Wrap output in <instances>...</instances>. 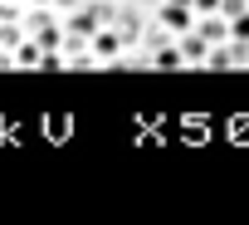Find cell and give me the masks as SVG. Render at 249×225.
<instances>
[{
	"label": "cell",
	"mask_w": 249,
	"mask_h": 225,
	"mask_svg": "<svg viewBox=\"0 0 249 225\" xmlns=\"http://www.w3.org/2000/svg\"><path fill=\"white\" fill-rule=\"evenodd\" d=\"M88 49H93V59H98V69H107V64L117 69V64H122V54H127L132 44L122 39V35H117L112 25H103V30H98V35L88 39Z\"/></svg>",
	"instance_id": "6da1fadb"
},
{
	"label": "cell",
	"mask_w": 249,
	"mask_h": 225,
	"mask_svg": "<svg viewBox=\"0 0 249 225\" xmlns=\"http://www.w3.org/2000/svg\"><path fill=\"white\" fill-rule=\"evenodd\" d=\"M152 20H157V25H166L171 35L196 30V10H191V0H161V5L152 10Z\"/></svg>",
	"instance_id": "7a4b0ae2"
},
{
	"label": "cell",
	"mask_w": 249,
	"mask_h": 225,
	"mask_svg": "<svg viewBox=\"0 0 249 225\" xmlns=\"http://www.w3.org/2000/svg\"><path fill=\"white\" fill-rule=\"evenodd\" d=\"M176 44H181V54H186V69H205V54L215 49L200 30H186V35H176Z\"/></svg>",
	"instance_id": "3957f363"
},
{
	"label": "cell",
	"mask_w": 249,
	"mask_h": 225,
	"mask_svg": "<svg viewBox=\"0 0 249 225\" xmlns=\"http://www.w3.org/2000/svg\"><path fill=\"white\" fill-rule=\"evenodd\" d=\"M147 69H157V74H181V69H186L181 44H176V39H166L161 49H152V54H147Z\"/></svg>",
	"instance_id": "277c9868"
},
{
	"label": "cell",
	"mask_w": 249,
	"mask_h": 225,
	"mask_svg": "<svg viewBox=\"0 0 249 225\" xmlns=\"http://www.w3.org/2000/svg\"><path fill=\"white\" fill-rule=\"evenodd\" d=\"M196 30H200L210 44H225V39H230V20H225L220 10H215V15H196Z\"/></svg>",
	"instance_id": "5b68a950"
},
{
	"label": "cell",
	"mask_w": 249,
	"mask_h": 225,
	"mask_svg": "<svg viewBox=\"0 0 249 225\" xmlns=\"http://www.w3.org/2000/svg\"><path fill=\"white\" fill-rule=\"evenodd\" d=\"M39 54H44L39 39H25V44L15 49V69H39Z\"/></svg>",
	"instance_id": "8992f818"
},
{
	"label": "cell",
	"mask_w": 249,
	"mask_h": 225,
	"mask_svg": "<svg viewBox=\"0 0 249 225\" xmlns=\"http://www.w3.org/2000/svg\"><path fill=\"white\" fill-rule=\"evenodd\" d=\"M230 39H249V10L230 20Z\"/></svg>",
	"instance_id": "52a82bcc"
},
{
	"label": "cell",
	"mask_w": 249,
	"mask_h": 225,
	"mask_svg": "<svg viewBox=\"0 0 249 225\" xmlns=\"http://www.w3.org/2000/svg\"><path fill=\"white\" fill-rule=\"evenodd\" d=\"M220 5H225V0H191V10H196V15H215Z\"/></svg>",
	"instance_id": "ba28073f"
},
{
	"label": "cell",
	"mask_w": 249,
	"mask_h": 225,
	"mask_svg": "<svg viewBox=\"0 0 249 225\" xmlns=\"http://www.w3.org/2000/svg\"><path fill=\"white\" fill-rule=\"evenodd\" d=\"M137 5H147V10H157V5H161V0H137Z\"/></svg>",
	"instance_id": "9c48e42d"
}]
</instances>
